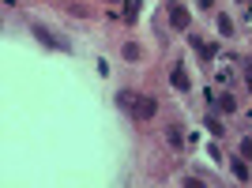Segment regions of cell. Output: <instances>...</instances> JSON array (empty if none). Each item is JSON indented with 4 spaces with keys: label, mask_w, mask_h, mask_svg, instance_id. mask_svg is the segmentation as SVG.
Masks as SVG:
<instances>
[{
    "label": "cell",
    "mask_w": 252,
    "mask_h": 188,
    "mask_svg": "<svg viewBox=\"0 0 252 188\" xmlns=\"http://www.w3.org/2000/svg\"><path fill=\"white\" fill-rule=\"evenodd\" d=\"M117 105L128 109V117H136V121H151L158 113V102L151 94H136V91H121L117 94Z\"/></svg>",
    "instance_id": "6da1fadb"
},
{
    "label": "cell",
    "mask_w": 252,
    "mask_h": 188,
    "mask_svg": "<svg viewBox=\"0 0 252 188\" xmlns=\"http://www.w3.org/2000/svg\"><path fill=\"white\" fill-rule=\"evenodd\" d=\"M31 31H34V38H38V42H42L45 49H61V53H68V49H72V42H68V38H61V34H53V31H45L42 23H34Z\"/></svg>",
    "instance_id": "7a4b0ae2"
},
{
    "label": "cell",
    "mask_w": 252,
    "mask_h": 188,
    "mask_svg": "<svg viewBox=\"0 0 252 188\" xmlns=\"http://www.w3.org/2000/svg\"><path fill=\"white\" fill-rule=\"evenodd\" d=\"M166 11H169V23H173L177 31H189V27H192V15H189V8H185V4H177V0H173Z\"/></svg>",
    "instance_id": "3957f363"
},
{
    "label": "cell",
    "mask_w": 252,
    "mask_h": 188,
    "mask_svg": "<svg viewBox=\"0 0 252 188\" xmlns=\"http://www.w3.org/2000/svg\"><path fill=\"white\" fill-rule=\"evenodd\" d=\"M169 83L177 87V91H189V72H185V64H173V72H169Z\"/></svg>",
    "instance_id": "277c9868"
},
{
    "label": "cell",
    "mask_w": 252,
    "mask_h": 188,
    "mask_svg": "<svg viewBox=\"0 0 252 188\" xmlns=\"http://www.w3.org/2000/svg\"><path fill=\"white\" fill-rule=\"evenodd\" d=\"M166 139H169V151H185V136H181V125H169V128H166Z\"/></svg>",
    "instance_id": "5b68a950"
},
{
    "label": "cell",
    "mask_w": 252,
    "mask_h": 188,
    "mask_svg": "<svg viewBox=\"0 0 252 188\" xmlns=\"http://www.w3.org/2000/svg\"><path fill=\"white\" fill-rule=\"evenodd\" d=\"M215 105H219L222 113H233V109H237V102H233V94H215Z\"/></svg>",
    "instance_id": "8992f818"
},
{
    "label": "cell",
    "mask_w": 252,
    "mask_h": 188,
    "mask_svg": "<svg viewBox=\"0 0 252 188\" xmlns=\"http://www.w3.org/2000/svg\"><path fill=\"white\" fill-rule=\"evenodd\" d=\"M192 49H196V53H203V61H211V53H215L207 42H203V38H192Z\"/></svg>",
    "instance_id": "52a82bcc"
},
{
    "label": "cell",
    "mask_w": 252,
    "mask_h": 188,
    "mask_svg": "<svg viewBox=\"0 0 252 188\" xmlns=\"http://www.w3.org/2000/svg\"><path fill=\"white\" fill-rule=\"evenodd\" d=\"M230 166H233V177H241V181H249V169H245V162H241V158H233Z\"/></svg>",
    "instance_id": "ba28073f"
},
{
    "label": "cell",
    "mask_w": 252,
    "mask_h": 188,
    "mask_svg": "<svg viewBox=\"0 0 252 188\" xmlns=\"http://www.w3.org/2000/svg\"><path fill=\"white\" fill-rule=\"evenodd\" d=\"M125 61H132V64L139 61V45H136V42H128V45H125Z\"/></svg>",
    "instance_id": "9c48e42d"
},
{
    "label": "cell",
    "mask_w": 252,
    "mask_h": 188,
    "mask_svg": "<svg viewBox=\"0 0 252 188\" xmlns=\"http://www.w3.org/2000/svg\"><path fill=\"white\" fill-rule=\"evenodd\" d=\"M219 34H226V38H230V34H233V23L226 19V15H219Z\"/></svg>",
    "instance_id": "30bf717a"
},
{
    "label": "cell",
    "mask_w": 252,
    "mask_h": 188,
    "mask_svg": "<svg viewBox=\"0 0 252 188\" xmlns=\"http://www.w3.org/2000/svg\"><path fill=\"white\" fill-rule=\"evenodd\" d=\"M125 15H128V23H136V15H139V4H136V0H128V8H125Z\"/></svg>",
    "instance_id": "8fae6325"
},
{
    "label": "cell",
    "mask_w": 252,
    "mask_h": 188,
    "mask_svg": "<svg viewBox=\"0 0 252 188\" xmlns=\"http://www.w3.org/2000/svg\"><path fill=\"white\" fill-rule=\"evenodd\" d=\"M241 158H252V139H245V143H241Z\"/></svg>",
    "instance_id": "7c38bea8"
},
{
    "label": "cell",
    "mask_w": 252,
    "mask_h": 188,
    "mask_svg": "<svg viewBox=\"0 0 252 188\" xmlns=\"http://www.w3.org/2000/svg\"><path fill=\"white\" fill-rule=\"evenodd\" d=\"M113 4H117V0H113Z\"/></svg>",
    "instance_id": "4fadbf2b"
}]
</instances>
